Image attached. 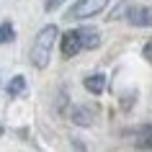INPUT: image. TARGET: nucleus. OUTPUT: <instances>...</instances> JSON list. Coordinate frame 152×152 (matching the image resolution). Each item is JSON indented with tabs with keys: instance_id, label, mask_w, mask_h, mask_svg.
I'll return each instance as SVG.
<instances>
[{
	"instance_id": "obj_1",
	"label": "nucleus",
	"mask_w": 152,
	"mask_h": 152,
	"mask_svg": "<svg viewBox=\"0 0 152 152\" xmlns=\"http://www.w3.org/2000/svg\"><path fill=\"white\" fill-rule=\"evenodd\" d=\"M57 36H59V28H57L54 23L44 26V28L36 34V39H34V44H31V52H28V59H31V64L36 70H44L49 64V57H52Z\"/></svg>"
},
{
	"instance_id": "obj_2",
	"label": "nucleus",
	"mask_w": 152,
	"mask_h": 152,
	"mask_svg": "<svg viewBox=\"0 0 152 152\" xmlns=\"http://www.w3.org/2000/svg\"><path fill=\"white\" fill-rule=\"evenodd\" d=\"M106 5H108V0H77V3L67 10V18H70V21H83V18L98 16Z\"/></svg>"
},
{
	"instance_id": "obj_3",
	"label": "nucleus",
	"mask_w": 152,
	"mask_h": 152,
	"mask_svg": "<svg viewBox=\"0 0 152 152\" xmlns=\"http://www.w3.org/2000/svg\"><path fill=\"white\" fill-rule=\"evenodd\" d=\"M126 18L132 26H152V8L150 5H132Z\"/></svg>"
},
{
	"instance_id": "obj_4",
	"label": "nucleus",
	"mask_w": 152,
	"mask_h": 152,
	"mask_svg": "<svg viewBox=\"0 0 152 152\" xmlns=\"http://www.w3.org/2000/svg\"><path fill=\"white\" fill-rule=\"evenodd\" d=\"M83 49V44H80V34L77 31H64L62 34V57H75L77 52Z\"/></svg>"
},
{
	"instance_id": "obj_5",
	"label": "nucleus",
	"mask_w": 152,
	"mask_h": 152,
	"mask_svg": "<svg viewBox=\"0 0 152 152\" xmlns=\"http://www.w3.org/2000/svg\"><path fill=\"white\" fill-rule=\"evenodd\" d=\"M70 116H72V121H75L77 126H90V124L96 121V111H93L90 106H75Z\"/></svg>"
},
{
	"instance_id": "obj_6",
	"label": "nucleus",
	"mask_w": 152,
	"mask_h": 152,
	"mask_svg": "<svg viewBox=\"0 0 152 152\" xmlns=\"http://www.w3.org/2000/svg\"><path fill=\"white\" fill-rule=\"evenodd\" d=\"M77 34H80L83 49H98L101 47V34L96 28H77Z\"/></svg>"
},
{
	"instance_id": "obj_7",
	"label": "nucleus",
	"mask_w": 152,
	"mask_h": 152,
	"mask_svg": "<svg viewBox=\"0 0 152 152\" xmlns=\"http://www.w3.org/2000/svg\"><path fill=\"white\" fill-rule=\"evenodd\" d=\"M83 85H85V90L88 93H93V96H101L106 88V75H101V72H96V75H88L85 80H83Z\"/></svg>"
},
{
	"instance_id": "obj_8",
	"label": "nucleus",
	"mask_w": 152,
	"mask_h": 152,
	"mask_svg": "<svg viewBox=\"0 0 152 152\" xmlns=\"http://www.w3.org/2000/svg\"><path fill=\"white\" fill-rule=\"evenodd\" d=\"M137 144H139V147L152 150V124H147V126H142V129H137Z\"/></svg>"
},
{
	"instance_id": "obj_9",
	"label": "nucleus",
	"mask_w": 152,
	"mask_h": 152,
	"mask_svg": "<svg viewBox=\"0 0 152 152\" xmlns=\"http://www.w3.org/2000/svg\"><path fill=\"white\" fill-rule=\"evenodd\" d=\"M23 90H26V80L21 77V75H16V77L8 83V96L10 98H13V96H21Z\"/></svg>"
},
{
	"instance_id": "obj_10",
	"label": "nucleus",
	"mask_w": 152,
	"mask_h": 152,
	"mask_svg": "<svg viewBox=\"0 0 152 152\" xmlns=\"http://www.w3.org/2000/svg\"><path fill=\"white\" fill-rule=\"evenodd\" d=\"M16 39V28L5 21V23H0V44H8V41Z\"/></svg>"
},
{
	"instance_id": "obj_11",
	"label": "nucleus",
	"mask_w": 152,
	"mask_h": 152,
	"mask_svg": "<svg viewBox=\"0 0 152 152\" xmlns=\"http://www.w3.org/2000/svg\"><path fill=\"white\" fill-rule=\"evenodd\" d=\"M62 3H64V0H47V3H44V8H47L49 13H52V10H57L59 5H62Z\"/></svg>"
},
{
	"instance_id": "obj_12",
	"label": "nucleus",
	"mask_w": 152,
	"mask_h": 152,
	"mask_svg": "<svg viewBox=\"0 0 152 152\" xmlns=\"http://www.w3.org/2000/svg\"><path fill=\"white\" fill-rule=\"evenodd\" d=\"M144 59H147V62H152V41H147V44H144Z\"/></svg>"
},
{
	"instance_id": "obj_13",
	"label": "nucleus",
	"mask_w": 152,
	"mask_h": 152,
	"mask_svg": "<svg viewBox=\"0 0 152 152\" xmlns=\"http://www.w3.org/2000/svg\"><path fill=\"white\" fill-rule=\"evenodd\" d=\"M0 137H3V124H0Z\"/></svg>"
}]
</instances>
